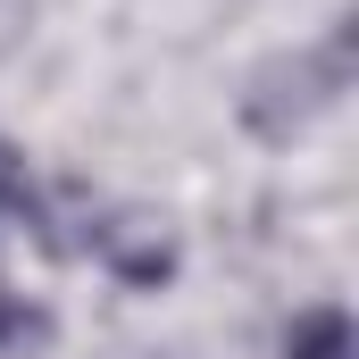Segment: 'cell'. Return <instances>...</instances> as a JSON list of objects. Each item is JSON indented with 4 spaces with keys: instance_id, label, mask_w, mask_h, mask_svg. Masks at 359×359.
<instances>
[{
    "instance_id": "4",
    "label": "cell",
    "mask_w": 359,
    "mask_h": 359,
    "mask_svg": "<svg viewBox=\"0 0 359 359\" xmlns=\"http://www.w3.org/2000/svg\"><path fill=\"white\" fill-rule=\"evenodd\" d=\"M50 334H59V326H50V309H34V301L0 292V359H34Z\"/></svg>"
},
{
    "instance_id": "2",
    "label": "cell",
    "mask_w": 359,
    "mask_h": 359,
    "mask_svg": "<svg viewBox=\"0 0 359 359\" xmlns=\"http://www.w3.org/2000/svg\"><path fill=\"white\" fill-rule=\"evenodd\" d=\"M76 251H92L100 268L117 276V284H134V292H159V284L176 276V234H168L151 209H92Z\"/></svg>"
},
{
    "instance_id": "1",
    "label": "cell",
    "mask_w": 359,
    "mask_h": 359,
    "mask_svg": "<svg viewBox=\"0 0 359 359\" xmlns=\"http://www.w3.org/2000/svg\"><path fill=\"white\" fill-rule=\"evenodd\" d=\"M351 67H359V25L343 17L318 50H276L268 67H251L243 84V126L259 142H292L309 117H326L343 92H351Z\"/></svg>"
},
{
    "instance_id": "3",
    "label": "cell",
    "mask_w": 359,
    "mask_h": 359,
    "mask_svg": "<svg viewBox=\"0 0 359 359\" xmlns=\"http://www.w3.org/2000/svg\"><path fill=\"white\" fill-rule=\"evenodd\" d=\"M284 359H359V334L351 318L326 301V309H301L292 326H284Z\"/></svg>"
}]
</instances>
